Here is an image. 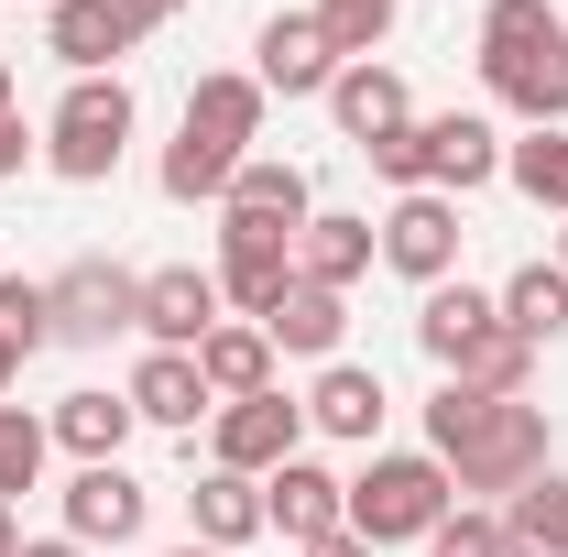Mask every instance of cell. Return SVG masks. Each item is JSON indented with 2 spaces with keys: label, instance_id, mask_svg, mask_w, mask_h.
I'll return each mask as SVG.
<instances>
[{
  "label": "cell",
  "instance_id": "cell-42",
  "mask_svg": "<svg viewBox=\"0 0 568 557\" xmlns=\"http://www.w3.org/2000/svg\"><path fill=\"white\" fill-rule=\"evenodd\" d=\"M11 372H22V361H11V350H0V394H11Z\"/></svg>",
  "mask_w": 568,
  "mask_h": 557
},
{
  "label": "cell",
  "instance_id": "cell-24",
  "mask_svg": "<svg viewBox=\"0 0 568 557\" xmlns=\"http://www.w3.org/2000/svg\"><path fill=\"white\" fill-rule=\"evenodd\" d=\"M426 132H437V198H470V186L503 175V132L481 121V110H437Z\"/></svg>",
  "mask_w": 568,
  "mask_h": 557
},
{
  "label": "cell",
  "instance_id": "cell-1",
  "mask_svg": "<svg viewBox=\"0 0 568 557\" xmlns=\"http://www.w3.org/2000/svg\"><path fill=\"white\" fill-rule=\"evenodd\" d=\"M426 459L459 492H503V503H514V492L558 459V426H547V405H525V394L437 383V394H426Z\"/></svg>",
  "mask_w": 568,
  "mask_h": 557
},
{
  "label": "cell",
  "instance_id": "cell-34",
  "mask_svg": "<svg viewBox=\"0 0 568 557\" xmlns=\"http://www.w3.org/2000/svg\"><path fill=\"white\" fill-rule=\"evenodd\" d=\"M426 557H503V525L493 514H448V525L426 536Z\"/></svg>",
  "mask_w": 568,
  "mask_h": 557
},
{
  "label": "cell",
  "instance_id": "cell-32",
  "mask_svg": "<svg viewBox=\"0 0 568 557\" xmlns=\"http://www.w3.org/2000/svg\"><path fill=\"white\" fill-rule=\"evenodd\" d=\"M44 340H55V317H44V284H33V274H0V350H11V361H33Z\"/></svg>",
  "mask_w": 568,
  "mask_h": 557
},
{
  "label": "cell",
  "instance_id": "cell-4",
  "mask_svg": "<svg viewBox=\"0 0 568 557\" xmlns=\"http://www.w3.org/2000/svg\"><path fill=\"white\" fill-rule=\"evenodd\" d=\"M459 514V482L426 448H372V470L351 482V536L361 547H426Z\"/></svg>",
  "mask_w": 568,
  "mask_h": 557
},
{
  "label": "cell",
  "instance_id": "cell-30",
  "mask_svg": "<svg viewBox=\"0 0 568 557\" xmlns=\"http://www.w3.org/2000/svg\"><path fill=\"white\" fill-rule=\"evenodd\" d=\"M525 372H536V350L514 340V328H481V340L459 350V372H448V383H470V394H525Z\"/></svg>",
  "mask_w": 568,
  "mask_h": 557
},
{
  "label": "cell",
  "instance_id": "cell-21",
  "mask_svg": "<svg viewBox=\"0 0 568 557\" xmlns=\"http://www.w3.org/2000/svg\"><path fill=\"white\" fill-rule=\"evenodd\" d=\"M306 426H317V437H351V448H372V437H383V372L328 361V372H317V394H306Z\"/></svg>",
  "mask_w": 568,
  "mask_h": 557
},
{
  "label": "cell",
  "instance_id": "cell-33",
  "mask_svg": "<svg viewBox=\"0 0 568 557\" xmlns=\"http://www.w3.org/2000/svg\"><path fill=\"white\" fill-rule=\"evenodd\" d=\"M372 175H383L394 198H416V186H437V132H426V121H405L394 142H372Z\"/></svg>",
  "mask_w": 568,
  "mask_h": 557
},
{
  "label": "cell",
  "instance_id": "cell-43",
  "mask_svg": "<svg viewBox=\"0 0 568 557\" xmlns=\"http://www.w3.org/2000/svg\"><path fill=\"white\" fill-rule=\"evenodd\" d=\"M558 263H568V219H558Z\"/></svg>",
  "mask_w": 568,
  "mask_h": 557
},
{
  "label": "cell",
  "instance_id": "cell-11",
  "mask_svg": "<svg viewBox=\"0 0 568 557\" xmlns=\"http://www.w3.org/2000/svg\"><path fill=\"white\" fill-rule=\"evenodd\" d=\"M132 44H142V33H132L121 0H55V11H44V55H55L67 77H121Z\"/></svg>",
  "mask_w": 568,
  "mask_h": 557
},
{
  "label": "cell",
  "instance_id": "cell-28",
  "mask_svg": "<svg viewBox=\"0 0 568 557\" xmlns=\"http://www.w3.org/2000/svg\"><path fill=\"white\" fill-rule=\"evenodd\" d=\"M503 175L536 198V209H558L568 219V121L558 132H525V142H503Z\"/></svg>",
  "mask_w": 568,
  "mask_h": 557
},
{
  "label": "cell",
  "instance_id": "cell-10",
  "mask_svg": "<svg viewBox=\"0 0 568 557\" xmlns=\"http://www.w3.org/2000/svg\"><path fill=\"white\" fill-rule=\"evenodd\" d=\"M142 525H153V492H142L121 459H88L67 482V536L77 547H132Z\"/></svg>",
  "mask_w": 568,
  "mask_h": 557
},
{
  "label": "cell",
  "instance_id": "cell-23",
  "mask_svg": "<svg viewBox=\"0 0 568 557\" xmlns=\"http://www.w3.org/2000/svg\"><path fill=\"white\" fill-rule=\"evenodd\" d=\"M493 306H503V328H514V340H525V350L568 340V263H514Z\"/></svg>",
  "mask_w": 568,
  "mask_h": 557
},
{
  "label": "cell",
  "instance_id": "cell-40",
  "mask_svg": "<svg viewBox=\"0 0 568 557\" xmlns=\"http://www.w3.org/2000/svg\"><path fill=\"white\" fill-rule=\"evenodd\" d=\"M11 110H22V77H11V55H0V121H11Z\"/></svg>",
  "mask_w": 568,
  "mask_h": 557
},
{
  "label": "cell",
  "instance_id": "cell-39",
  "mask_svg": "<svg viewBox=\"0 0 568 557\" xmlns=\"http://www.w3.org/2000/svg\"><path fill=\"white\" fill-rule=\"evenodd\" d=\"M0 557H22V503H0Z\"/></svg>",
  "mask_w": 568,
  "mask_h": 557
},
{
  "label": "cell",
  "instance_id": "cell-37",
  "mask_svg": "<svg viewBox=\"0 0 568 557\" xmlns=\"http://www.w3.org/2000/svg\"><path fill=\"white\" fill-rule=\"evenodd\" d=\"M121 11H132V33H164V22H175L186 0H121Z\"/></svg>",
  "mask_w": 568,
  "mask_h": 557
},
{
  "label": "cell",
  "instance_id": "cell-20",
  "mask_svg": "<svg viewBox=\"0 0 568 557\" xmlns=\"http://www.w3.org/2000/svg\"><path fill=\"white\" fill-rule=\"evenodd\" d=\"M481 328H503V306L481 295V284H459V274L426 284V306H416V350L437 361V372H459V350L481 340Z\"/></svg>",
  "mask_w": 568,
  "mask_h": 557
},
{
  "label": "cell",
  "instance_id": "cell-17",
  "mask_svg": "<svg viewBox=\"0 0 568 557\" xmlns=\"http://www.w3.org/2000/svg\"><path fill=\"white\" fill-rule=\"evenodd\" d=\"M372 263H383V241H372V219H351V209H317L306 230H295V284H328V295H351Z\"/></svg>",
  "mask_w": 568,
  "mask_h": 557
},
{
  "label": "cell",
  "instance_id": "cell-6",
  "mask_svg": "<svg viewBox=\"0 0 568 557\" xmlns=\"http://www.w3.org/2000/svg\"><path fill=\"white\" fill-rule=\"evenodd\" d=\"M306 448V405L295 394H241V405H219L209 416V470H241V482H274L284 459Z\"/></svg>",
  "mask_w": 568,
  "mask_h": 557
},
{
  "label": "cell",
  "instance_id": "cell-35",
  "mask_svg": "<svg viewBox=\"0 0 568 557\" xmlns=\"http://www.w3.org/2000/svg\"><path fill=\"white\" fill-rule=\"evenodd\" d=\"M22 164H33V132H22V110H11V121H0V186H11Z\"/></svg>",
  "mask_w": 568,
  "mask_h": 557
},
{
  "label": "cell",
  "instance_id": "cell-14",
  "mask_svg": "<svg viewBox=\"0 0 568 557\" xmlns=\"http://www.w3.org/2000/svg\"><path fill=\"white\" fill-rule=\"evenodd\" d=\"M219 317H230V306H219V274H197V263L142 274V340H153V350H197Z\"/></svg>",
  "mask_w": 568,
  "mask_h": 557
},
{
  "label": "cell",
  "instance_id": "cell-12",
  "mask_svg": "<svg viewBox=\"0 0 568 557\" xmlns=\"http://www.w3.org/2000/svg\"><path fill=\"white\" fill-rule=\"evenodd\" d=\"M263 525H274L284 547H306V536L351 525V482H339V470H317V459L295 448V459H284L274 482H263Z\"/></svg>",
  "mask_w": 568,
  "mask_h": 557
},
{
  "label": "cell",
  "instance_id": "cell-3",
  "mask_svg": "<svg viewBox=\"0 0 568 557\" xmlns=\"http://www.w3.org/2000/svg\"><path fill=\"white\" fill-rule=\"evenodd\" d=\"M481 88L525 132H558L568 121V22H558V0H493L481 11Z\"/></svg>",
  "mask_w": 568,
  "mask_h": 557
},
{
  "label": "cell",
  "instance_id": "cell-18",
  "mask_svg": "<svg viewBox=\"0 0 568 557\" xmlns=\"http://www.w3.org/2000/svg\"><path fill=\"white\" fill-rule=\"evenodd\" d=\"M328 121L372 153V142H394L405 121H416V99H405V77L372 55V67H339V77H328Z\"/></svg>",
  "mask_w": 568,
  "mask_h": 557
},
{
  "label": "cell",
  "instance_id": "cell-25",
  "mask_svg": "<svg viewBox=\"0 0 568 557\" xmlns=\"http://www.w3.org/2000/svg\"><path fill=\"white\" fill-rule=\"evenodd\" d=\"M339 328H351V295H328V284H284V306L263 317V340L295 361H339Z\"/></svg>",
  "mask_w": 568,
  "mask_h": 557
},
{
  "label": "cell",
  "instance_id": "cell-38",
  "mask_svg": "<svg viewBox=\"0 0 568 557\" xmlns=\"http://www.w3.org/2000/svg\"><path fill=\"white\" fill-rule=\"evenodd\" d=\"M22 557H88L77 536H22Z\"/></svg>",
  "mask_w": 568,
  "mask_h": 557
},
{
  "label": "cell",
  "instance_id": "cell-7",
  "mask_svg": "<svg viewBox=\"0 0 568 557\" xmlns=\"http://www.w3.org/2000/svg\"><path fill=\"white\" fill-rule=\"evenodd\" d=\"M44 317H55V340L99 350L121 340V328H142V274H121V263H67V274H44Z\"/></svg>",
  "mask_w": 568,
  "mask_h": 557
},
{
  "label": "cell",
  "instance_id": "cell-31",
  "mask_svg": "<svg viewBox=\"0 0 568 557\" xmlns=\"http://www.w3.org/2000/svg\"><path fill=\"white\" fill-rule=\"evenodd\" d=\"M44 448H55V426L22 416V405H0V503H22V492L44 482Z\"/></svg>",
  "mask_w": 568,
  "mask_h": 557
},
{
  "label": "cell",
  "instance_id": "cell-15",
  "mask_svg": "<svg viewBox=\"0 0 568 557\" xmlns=\"http://www.w3.org/2000/svg\"><path fill=\"white\" fill-rule=\"evenodd\" d=\"M219 219H252V230H306L317 219V186H306V164H284V153H252L241 175H230V198H219Z\"/></svg>",
  "mask_w": 568,
  "mask_h": 557
},
{
  "label": "cell",
  "instance_id": "cell-9",
  "mask_svg": "<svg viewBox=\"0 0 568 557\" xmlns=\"http://www.w3.org/2000/svg\"><path fill=\"white\" fill-rule=\"evenodd\" d=\"M284 284H295V241L284 230H252V219H219V306H241L263 328L284 306Z\"/></svg>",
  "mask_w": 568,
  "mask_h": 557
},
{
  "label": "cell",
  "instance_id": "cell-36",
  "mask_svg": "<svg viewBox=\"0 0 568 557\" xmlns=\"http://www.w3.org/2000/svg\"><path fill=\"white\" fill-rule=\"evenodd\" d=\"M295 557H372V547H361L351 525H328V536H306V547H295Z\"/></svg>",
  "mask_w": 568,
  "mask_h": 557
},
{
  "label": "cell",
  "instance_id": "cell-22",
  "mask_svg": "<svg viewBox=\"0 0 568 557\" xmlns=\"http://www.w3.org/2000/svg\"><path fill=\"white\" fill-rule=\"evenodd\" d=\"M186 525H197V547H252V536H274L263 525V482H241V470H209V482L186 492Z\"/></svg>",
  "mask_w": 568,
  "mask_h": 557
},
{
  "label": "cell",
  "instance_id": "cell-27",
  "mask_svg": "<svg viewBox=\"0 0 568 557\" xmlns=\"http://www.w3.org/2000/svg\"><path fill=\"white\" fill-rule=\"evenodd\" d=\"M493 525H503V557H568V482H558V470H536Z\"/></svg>",
  "mask_w": 568,
  "mask_h": 557
},
{
  "label": "cell",
  "instance_id": "cell-8",
  "mask_svg": "<svg viewBox=\"0 0 568 557\" xmlns=\"http://www.w3.org/2000/svg\"><path fill=\"white\" fill-rule=\"evenodd\" d=\"M372 241H383V263H394L405 284H448L470 230H459V198L416 186V198H394V209H383V230H372Z\"/></svg>",
  "mask_w": 568,
  "mask_h": 557
},
{
  "label": "cell",
  "instance_id": "cell-41",
  "mask_svg": "<svg viewBox=\"0 0 568 557\" xmlns=\"http://www.w3.org/2000/svg\"><path fill=\"white\" fill-rule=\"evenodd\" d=\"M164 557H219V547H197V536H186V547H164Z\"/></svg>",
  "mask_w": 568,
  "mask_h": 557
},
{
  "label": "cell",
  "instance_id": "cell-29",
  "mask_svg": "<svg viewBox=\"0 0 568 557\" xmlns=\"http://www.w3.org/2000/svg\"><path fill=\"white\" fill-rule=\"evenodd\" d=\"M317 33H328L339 67H372L383 33H394V0H317Z\"/></svg>",
  "mask_w": 568,
  "mask_h": 557
},
{
  "label": "cell",
  "instance_id": "cell-5",
  "mask_svg": "<svg viewBox=\"0 0 568 557\" xmlns=\"http://www.w3.org/2000/svg\"><path fill=\"white\" fill-rule=\"evenodd\" d=\"M132 77H67V99H55V121H44V164L67 175V186H99L110 164H121V142H132Z\"/></svg>",
  "mask_w": 568,
  "mask_h": 557
},
{
  "label": "cell",
  "instance_id": "cell-13",
  "mask_svg": "<svg viewBox=\"0 0 568 557\" xmlns=\"http://www.w3.org/2000/svg\"><path fill=\"white\" fill-rule=\"evenodd\" d=\"M252 77H263V99H328V77H339V55H328V33H317V11H274L263 22V44H252Z\"/></svg>",
  "mask_w": 568,
  "mask_h": 557
},
{
  "label": "cell",
  "instance_id": "cell-2",
  "mask_svg": "<svg viewBox=\"0 0 568 557\" xmlns=\"http://www.w3.org/2000/svg\"><path fill=\"white\" fill-rule=\"evenodd\" d=\"M252 142H263V77H241V67L197 77L186 110H175V142H164V198L175 209L230 198V175L252 164Z\"/></svg>",
  "mask_w": 568,
  "mask_h": 557
},
{
  "label": "cell",
  "instance_id": "cell-16",
  "mask_svg": "<svg viewBox=\"0 0 568 557\" xmlns=\"http://www.w3.org/2000/svg\"><path fill=\"white\" fill-rule=\"evenodd\" d=\"M121 394H132V416H142V426H175V437H197V416H219L209 383H197V350H142Z\"/></svg>",
  "mask_w": 568,
  "mask_h": 557
},
{
  "label": "cell",
  "instance_id": "cell-19",
  "mask_svg": "<svg viewBox=\"0 0 568 557\" xmlns=\"http://www.w3.org/2000/svg\"><path fill=\"white\" fill-rule=\"evenodd\" d=\"M197 383H209V405H241V394H274V340H263L252 317H219L209 340H197Z\"/></svg>",
  "mask_w": 568,
  "mask_h": 557
},
{
  "label": "cell",
  "instance_id": "cell-26",
  "mask_svg": "<svg viewBox=\"0 0 568 557\" xmlns=\"http://www.w3.org/2000/svg\"><path fill=\"white\" fill-rule=\"evenodd\" d=\"M44 426H55V448L88 470V459H121V437H132L142 416H132V394H99V383H88V394H67Z\"/></svg>",
  "mask_w": 568,
  "mask_h": 557
}]
</instances>
